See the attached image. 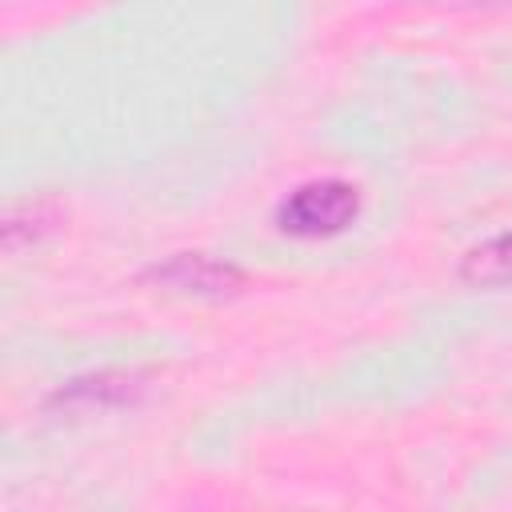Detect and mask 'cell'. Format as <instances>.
<instances>
[{
	"mask_svg": "<svg viewBox=\"0 0 512 512\" xmlns=\"http://www.w3.org/2000/svg\"><path fill=\"white\" fill-rule=\"evenodd\" d=\"M360 208V196L344 180H312L300 184L276 212L280 228L292 236H332L352 224Z\"/></svg>",
	"mask_w": 512,
	"mask_h": 512,
	"instance_id": "1",
	"label": "cell"
},
{
	"mask_svg": "<svg viewBox=\"0 0 512 512\" xmlns=\"http://www.w3.org/2000/svg\"><path fill=\"white\" fill-rule=\"evenodd\" d=\"M156 280L180 288V292H200V296H220L240 288V272L232 264H216L200 252H180L164 268H156Z\"/></svg>",
	"mask_w": 512,
	"mask_h": 512,
	"instance_id": "2",
	"label": "cell"
},
{
	"mask_svg": "<svg viewBox=\"0 0 512 512\" xmlns=\"http://www.w3.org/2000/svg\"><path fill=\"white\" fill-rule=\"evenodd\" d=\"M460 276H464L468 284H484V288L512 284V232L476 244V248L464 256Z\"/></svg>",
	"mask_w": 512,
	"mask_h": 512,
	"instance_id": "3",
	"label": "cell"
}]
</instances>
